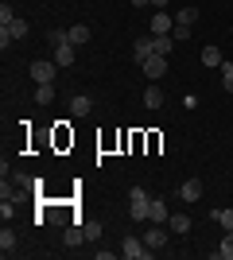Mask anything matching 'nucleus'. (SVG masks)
Returning a JSON list of instances; mask_svg holds the SVG:
<instances>
[{
	"label": "nucleus",
	"mask_w": 233,
	"mask_h": 260,
	"mask_svg": "<svg viewBox=\"0 0 233 260\" xmlns=\"http://www.w3.org/2000/svg\"><path fill=\"white\" fill-rule=\"evenodd\" d=\"M82 229H86V241H97L101 237V225H97V221H86Z\"/></svg>",
	"instance_id": "cd10ccee"
},
{
	"label": "nucleus",
	"mask_w": 233,
	"mask_h": 260,
	"mask_svg": "<svg viewBox=\"0 0 233 260\" xmlns=\"http://www.w3.org/2000/svg\"><path fill=\"white\" fill-rule=\"evenodd\" d=\"M179 198H183V202H198L202 198V183L198 179H187V183L179 186Z\"/></svg>",
	"instance_id": "6e6552de"
},
{
	"label": "nucleus",
	"mask_w": 233,
	"mask_h": 260,
	"mask_svg": "<svg viewBox=\"0 0 233 260\" xmlns=\"http://www.w3.org/2000/svg\"><path fill=\"white\" fill-rule=\"evenodd\" d=\"M222 62H225V58H222V51H218L214 43L202 47V66H222Z\"/></svg>",
	"instance_id": "2eb2a0df"
},
{
	"label": "nucleus",
	"mask_w": 233,
	"mask_h": 260,
	"mask_svg": "<svg viewBox=\"0 0 233 260\" xmlns=\"http://www.w3.org/2000/svg\"><path fill=\"white\" fill-rule=\"evenodd\" d=\"M55 62L62 66V70H70V66H74V43H58L55 47Z\"/></svg>",
	"instance_id": "9d476101"
},
{
	"label": "nucleus",
	"mask_w": 233,
	"mask_h": 260,
	"mask_svg": "<svg viewBox=\"0 0 233 260\" xmlns=\"http://www.w3.org/2000/svg\"><path fill=\"white\" fill-rule=\"evenodd\" d=\"M144 4H148V0H132V8H144Z\"/></svg>",
	"instance_id": "c756f323"
},
{
	"label": "nucleus",
	"mask_w": 233,
	"mask_h": 260,
	"mask_svg": "<svg viewBox=\"0 0 233 260\" xmlns=\"http://www.w3.org/2000/svg\"><path fill=\"white\" fill-rule=\"evenodd\" d=\"M89 35H93V31H89L86 23H74V27L66 31V39H70L74 47H86V43H89Z\"/></svg>",
	"instance_id": "f8f14e48"
},
{
	"label": "nucleus",
	"mask_w": 233,
	"mask_h": 260,
	"mask_svg": "<svg viewBox=\"0 0 233 260\" xmlns=\"http://www.w3.org/2000/svg\"><path fill=\"white\" fill-rule=\"evenodd\" d=\"M121 256H124V260H148V256H152V249H148L140 237H132V233H128V237L121 241Z\"/></svg>",
	"instance_id": "f03ea898"
},
{
	"label": "nucleus",
	"mask_w": 233,
	"mask_h": 260,
	"mask_svg": "<svg viewBox=\"0 0 233 260\" xmlns=\"http://www.w3.org/2000/svg\"><path fill=\"white\" fill-rule=\"evenodd\" d=\"M47 43L58 47V43H70V39H66V31H62V27H55V31H47Z\"/></svg>",
	"instance_id": "a878e982"
},
{
	"label": "nucleus",
	"mask_w": 233,
	"mask_h": 260,
	"mask_svg": "<svg viewBox=\"0 0 233 260\" xmlns=\"http://www.w3.org/2000/svg\"><path fill=\"white\" fill-rule=\"evenodd\" d=\"M222 89L233 93V62H222Z\"/></svg>",
	"instance_id": "393cba45"
},
{
	"label": "nucleus",
	"mask_w": 233,
	"mask_h": 260,
	"mask_svg": "<svg viewBox=\"0 0 233 260\" xmlns=\"http://www.w3.org/2000/svg\"><path fill=\"white\" fill-rule=\"evenodd\" d=\"M35 101H39V105H51V101H55V82H39V89H35Z\"/></svg>",
	"instance_id": "dca6fc26"
},
{
	"label": "nucleus",
	"mask_w": 233,
	"mask_h": 260,
	"mask_svg": "<svg viewBox=\"0 0 233 260\" xmlns=\"http://www.w3.org/2000/svg\"><path fill=\"white\" fill-rule=\"evenodd\" d=\"M144 245H148V249H167V229L163 225H152V229H148V233H144Z\"/></svg>",
	"instance_id": "423d86ee"
},
{
	"label": "nucleus",
	"mask_w": 233,
	"mask_h": 260,
	"mask_svg": "<svg viewBox=\"0 0 233 260\" xmlns=\"http://www.w3.org/2000/svg\"><path fill=\"white\" fill-rule=\"evenodd\" d=\"M148 4H155V8H159V12H163V4H167V0H148Z\"/></svg>",
	"instance_id": "c85d7f7f"
},
{
	"label": "nucleus",
	"mask_w": 233,
	"mask_h": 260,
	"mask_svg": "<svg viewBox=\"0 0 233 260\" xmlns=\"http://www.w3.org/2000/svg\"><path fill=\"white\" fill-rule=\"evenodd\" d=\"M144 105L148 109H159V105H163V89H159V86H148L144 89Z\"/></svg>",
	"instance_id": "6ab92c4d"
},
{
	"label": "nucleus",
	"mask_w": 233,
	"mask_h": 260,
	"mask_svg": "<svg viewBox=\"0 0 233 260\" xmlns=\"http://www.w3.org/2000/svg\"><path fill=\"white\" fill-rule=\"evenodd\" d=\"M12 183H16V186H23V190H35V186H43L39 179H31V175H12Z\"/></svg>",
	"instance_id": "b1692460"
},
{
	"label": "nucleus",
	"mask_w": 233,
	"mask_h": 260,
	"mask_svg": "<svg viewBox=\"0 0 233 260\" xmlns=\"http://www.w3.org/2000/svg\"><path fill=\"white\" fill-rule=\"evenodd\" d=\"M148 206H152V194L144 186H132L128 194V210H132V221H148Z\"/></svg>",
	"instance_id": "f257e3e1"
},
{
	"label": "nucleus",
	"mask_w": 233,
	"mask_h": 260,
	"mask_svg": "<svg viewBox=\"0 0 233 260\" xmlns=\"http://www.w3.org/2000/svg\"><path fill=\"white\" fill-rule=\"evenodd\" d=\"M148 31H152V35H167V31H175V16H167V12H155L152 23H148Z\"/></svg>",
	"instance_id": "39448f33"
},
{
	"label": "nucleus",
	"mask_w": 233,
	"mask_h": 260,
	"mask_svg": "<svg viewBox=\"0 0 233 260\" xmlns=\"http://www.w3.org/2000/svg\"><path fill=\"white\" fill-rule=\"evenodd\" d=\"M70 113H74V117H89V113H93V101H89L86 93H78V98H70Z\"/></svg>",
	"instance_id": "9b49d317"
},
{
	"label": "nucleus",
	"mask_w": 233,
	"mask_h": 260,
	"mask_svg": "<svg viewBox=\"0 0 233 260\" xmlns=\"http://www.w3.org/2000/svg\"><path fill=\"white\" fill-rule=\"evenodd\" d=\"M194 20H198V8H194V4H187V8L175 12V23H179V27H194Z\"/></svg>",
	"instance_id": "ddd939ff"
},
{
	"label": "nucleus",
	"mask_w": 233,
	"mask_h": 260,
	"mask_svg": "<svg viewBox=\"0 0 233 260\" xmlns=\"http://www.w3.org/2000/svg\"><path fill=\"white\" fill-rule=\"evenodd\" d=\"M167 225H171V233H187V229H190V217L187 214H171V217H167Z\"/></svg>",
	"instance_id": "aec40b11"
},
{
	"label": "nucleus",
	"mask_w": 233,
	"mask_h": 260,
	"mask_svg": "<svg viewBox=\"0 0 233 260\" xmlns=\"http://www.w3.org/2000/svg\"><path fill=\"white\" fill-rule=\"evenodd\" d=\"M55 70H58V62H31L27 66V74L35 78V86H39V82H55Z\"/></svg>",
	"instance_id": "20e7f679"
},
{
	"label": "nucleus",
	"mask_w": 233,
	"mask_h": 260,
	"mask_svg": "<svg viewBox=\"0 0 233 260\" xmlns=\"http://www.w3.org/2000/svg\"><path fill=\"white\" fill-rule=\"evenodd\" d=\"M152 47H155V54H163V58H167V54L175 51V39H171V35H152Z\"/></svg>",
	"instance_id": "4468645a"
},
{
	"label": "nucleus",
	"mask_w": 233,
	"mask_h": 260,
	"mask_svg": "<svg viewBox=\"0 0 233 260\" xmlns=\"http://www.w3.org/2000/svg\"><path fill=\"white\" fill-rule=\"evenodd\" d=\"M8 35H12V39H23V35H27V20H20V16H16V20L8 23Z\"/></svg>",
	"instance_id": "4be33fe9"
},
{
	"label": "nucleus",
	"mask_w": 233,
	"mask_h": 260,
	"mask_svg": "<svg viewBox=\"0 0 233 260\" xmlns=\"http://www.w3.org/2000/svg\"><path fill=\"white\" fill-rule=\"evenodd\" d=\"M0 252H4V256H12V252H16V233H12L8 225L0 229Z\"/></svg>",
	"instance_id": "f3484780"
},
{
	"label": "nucleus",
	"mask_w": 233,
	"mask_h": 260,
	"mask_svg": "<svg viewBox=\"0 0 233 260\" xmlns=\"http://www.w3.org/2000/svg\"><path fill=\"white\" fill-rule=\"evenodd\" d=\"M167 206H163V198H152V206H148V221H152V225H163L167 221Z\"/></svg>",
	"instance_id": "1a4fd4ad"
},
{
	"label": "nucleus",
	"mask_w": 233,
	"mask_h": 260,
	"mask_svg": "<svg viewBox=\"0 0 233 260\" xmlns=\"http://www.w3.org/2000/svg\"><path fill=\"white\" fill-rule=\"evenodd\" d=\"M214 256H218V260H233V229H229V233L222 237V245L214 249Z\"/></svg>",
	"instance_id": "a211bd4d"
},
{
	"label": "nucleus",
	"mask_w": 233,
	"mask_h": 260,
	"mask_svg": "<svg viewBox=\"0 0 233 260\" xmlns=\"http://www.w3.org/2000/svg\"><path fill=\"white\" fill-rule=\"evenodd\" d=\"M148 54H155V47H152V35H140V39H132V58H136V62H144Z\"/></svg>",
	"instance_id": "0eeeda50"
},
{
	"label": "nucleus",
	"mask_w": 233,
	"mask_h": 260,
	"mask_svg": "<svg viewBox=\"0 0 233 260\" xmlns=\"http://www.w3.org/2000/svg\"><path fill=\"white\" fill-rule=\"evenodd\" d=\"M140 70H144L148 82H159V78L167 74V58H163V54H148L144 62H140Z\"/></svg>",
	"instance_id": "7ed1b4c3"
},
{
	"label": "nucleus",
	"mask_w": 233,
	"mask_h": 260,
	"mask_svg": "<svg viewBox=\"0 0 233 260\" xmlns=\"http://www.w3.org/2000/svg\"><path fill=\"white\" fill-rule=\"evenodd\" d=\"M86 241V229L82 225H66V245H82Z\"/></svg>",
	"instance_id": "5701e85b"
},
{
	"label": "nucleus",
	"mask_w": 233,
	"mask_h": 260,
	"mask_svg": "<svg viewBox=\"0 0 233 260\" xmlns=\"http://www.w3.org/2000/svg\"><path fill=\"white\" fill-rule=\"evenodd\" d=\"M210 217H214V221H218V225L225 229V233H229V229H233V210H214Z\"/></svg>",
	"instance_id": "412c9836"
},
{
	"label": "nucleus",
	"mask_w": 233,
	"mask_h": 260,
	"mask_svg": "<svg viewBox=\"0 0 233 260\" xmlns=\"http://www.w3.org/2000/svg\"><path fill=\"white\" fill-rule=\"evenodd\" d=\"M12 20H16V12H12V4H8V0H4V4H0V23H4V27H8Z\"/></svg>",
	"instance_id": "bb28decb"
}]
</instances>
